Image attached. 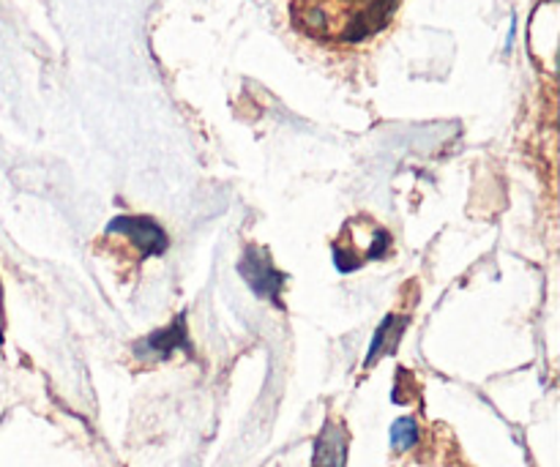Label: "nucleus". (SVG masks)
<instances>
[{
    "label": "nucleus",
    "instance_id": "f257e3e1",
    "mask_svg": "<svg viewBox=\"0 0 560 467\" xmlns=\"http://www.w3.org/2000/svg\"><path fill=\"white\" fill-rule=\"evenodd\" d=\"M402 0H290V22L323 47H359L381 36Z\"/></svg>",
    "mask_w": 560,
    "mask_h": 467
},
{
    "label": "nucleus",
    "instance_id": "f03ea898",
    "mask_svg": "<svg viewBox=\"0 0 560 467\" xmlns=\"http://www.w3.org/2000/svg\"><path fill=\"white\" fill-rule=\"evenodd\" d=\"M170 246L162 224L151 217H115L98 238V252L120 266L137 268L151 257L164 255Z\"/></svg>",
    "mask_w": 560,
    "mask_h": 467
},
{
    "label": "nucleus",
    "instance_id": "7ed1b4c3",
    "mask_svg": "<svg viewBox=\"0 0 560 467\" xmlns=\"http://www.w3.org/2000/svg\"><path fill=\"white\" fill-rule=\"evenodd\" d=\"M388 249H392L388 230L381 227L375 219L355 217L345 222V227L339 230V238L334 244V262H337L339 271L350 273L359 271L366 262L383 260Z\"/></svg>",
    "mask_w": 560,
    "mask_h": 467
},
{
    "label": "nucleus",
    "instance_id": "20e7f679",
    "mask_svg": "<svg viewBox=\"0 0 560 467\" xmlns=\"http://www.w3.org/2000/svg\"><path fill=\"white\" fill-rule=\"evenodd\" d=\"M175 350H184V353H189L191 350L189 337H186L184 315L175 317L173 326L159 328V331H153L151 337L140 339V342L135 345V355L140 361H148V364H151V361H167Z\"/></svg>",
    "mask_w": 560,
    "mask_h": 467
},
{
    "label": "nucleus",
    "instance_id": "39448f33",
    "mask_svg": "<svg viewBox=\"0 0 560 467\" xmlns=\"http://www.w3.org/2000/svg\"><path fill=\"white\" fill-rule=\"evenodd\" d=\"M238 271L257 295H268V299L277 301V304L282 306V301H279V290H282L284 277L273 268L271 257H268L266 252H257V249L246 252Z\"/></svg>",
    "mask_w": 560,
    "mask_h": 467
},
{
    "label": "nucleus",
    "instance_id": "423d86ee",
    "mask_svg": "<svg viewBox=\"0 0 560 467\" xmlns=\"http://www.w3.org/2000/svg\"><path fill=\"white\" fill-rule=\"evenodd\" d=\"M348 446L350 437L345 421L326 419L315 441L312 467H348Z\"/></svg>",
    "mask_w": 560,
    "mask_h": 467
},
{
    "label": "nucleus",
    "instance_id": "0eeeda50",
    "mask_svg": "<svg viewBox=\"0 0 560 467\" xmlns=\"http://www.w3.org/2000/svg\"><path fill=\"white\" fill-rule=\"evenodd\" d=\"M405 328H408V317L388 315L386 320L381 323V328H377L375 339H372L370 355H366V366L375 364V361L381 359L383 353H394V350H397V345H399V339H402Z\"/></svg>",
    "mask_w": 560,
    "mask_h": 467
},
{
    "label": "nucleus",
    "instance_id": "6e6552de",
    "mask_svg": "<svg viewBox=\"0 0 560 467\" xmlns=\"http://www.w3.org/2000/svg\"><path fill=\"white\" fill-rule=\"evenodd\" d=\"M419 443V427H416L413 419H399L397 424L392 427V446L397 452H408Z\"/></svg>",
    "mask_w": 560,
    "mask_h": 467
}]
</instances>
